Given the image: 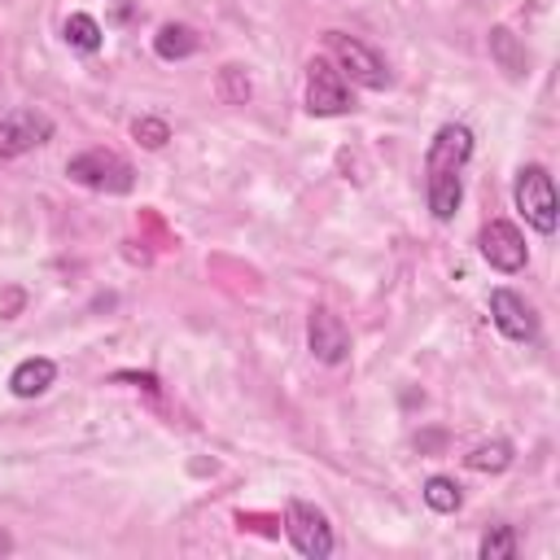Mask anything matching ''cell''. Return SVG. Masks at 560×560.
<instances>
[{
	"instance_id": "1",
	"label": "cell",
	"mask_w": 560,
	"mask_h": 560,
	"mask_svg": "<svg viewBox=\"0 0 560 560\" xmlns=\"http://www.w3.org/2000/svg\"><path fill=\"white\" fill-rule=\"evenodd\" d=\"M66 175L92 192H131L136 188V171L127 158H118L114 149H83L66 162Z\"/></svg>"
},
{
	"instance_id": "2",
	"label": "cell",
	"mask_w": 560,
	"mask_h": 560,
	"mask_svg": "<svg viewBox=\"0 0 560 560\" xmlns=\"http://www.w3.org/2000/svg\"><path fill=\"white\" fill-rule=\"evenodd\" d=\"M512 197H516V210L525 214V223H529L534 232H542V236L556 232L560 210H556V184H551L547 166H538V162L521 166V171H516V188H512Z\"/></svg>"
},
{
	"instance_id": "3",
	"label": "cell",
	"mask_w": 560,
	"mask_h": 560,
	"mask_svg": "<svg viewBox=\"0 0 560 560\" xmlns=\"http://www.w3.org/2000/svg\"><path fill=\"white\" fill-rule=\"evenodd\" d=\"M328 52L337 57V70L350 74V83L372 88V92L389 88V66H385L381 52L368 48L363 39H354V35H346V31H328Z\"/></svg>"
},
{
	"instance_id": "4",
	"label": "cell",
	"mask_w": 560,
	"mask_h": 560,
	"mask_svg": "<svg viewBox=\"0 0 560 560\" xmlns=\"http://www.w3.org/2000/svg\"><path fill=\"white\" fill-rule=\"evenodd\" d=\"M284 534L298 547V556H306V560L332 556V525H328V516L319 508L302 503V499H289V508H284Z\"/></svg>"
},
{
	"instance_id": "5",
	"label": "cell",
	"mask_w": 560,
	"mask_h": 560,
	"mask_svg": "<svg viewBox=\"0 0 560 560\" xmlns=\"http://www.w3.org/2000/svg\"><path fill=\"white\" fill-rule=\"evenodd\" d=\"M306 109H311L315 118H332V114H346V109H350L346 74H341L332 61H324V57H315V61L306 66Z\"/></svg>"
},
{
	"instance_id": "6",
	"label": "cell",
	"mask_w": 560,
	"mask_h": 560,
	"mask_svg": "<svg viewBox=\"0 0 560 560\" xmlns=\"http://www.w3.org/2000/svg\"><path fill=\"white\" fill-rule=\"evenodd\" d=\"M44 140H52V118L39 109H13L0 118V162H13L31 149H39Z\"/></svg>"
},
{
	"instance_id": "7",
	"label": "cell",
	"mask_w": 560,
	"mask_h": 560,
	"mask_svg": "<svg viewBox=\"0 0 560 560\" xmlns=\"http://www.w3.org/2000/svg\"><path fill=\"white\" fill-rule=\"evenodd\" d=\"M477 249H481V258H486L494 271H503V276L521 271V267H525V258H529L521 228H516V223H508V219H490V223L481 228V236H477Z\"/></svg>"
},
{
	"instance_id": "8",
	"label": "cell",
	"mask_w": 560,
	"mask_h": 560,
	"mask_svg": "<svg viewBox=\"0 0 560 560\" xmlns=\"http://www.w3.org/2000/svg\"><path fill=\"white\" fill-rule=\"evenodd\" d=\"M306 346H311V354H315L319 363H328V368L346 363V359H350V332H346L341 315H332L328 306H315L311 319H306Z\"/></svg>"
},
{
	"instance_id": "9",
	"label": "cell",
	"mask_w": 560,
	"mask_h": 560,
	"mask_svg": "<svg viewBox=\"0 0 560 560\" xmlns=\"http://www.w3.org/2000/svg\"><path fill=\"white\" fill-rule=\"evenodd\" d=\"M490 319H494V328H499L508 341H534V337H538V315H534V306H529L521 293H512V289H494V293H490Z\"/></svg>"
},
{
	"instance_id": "10",
	"label": "cell",
	"mask_w": 560,
	"mask_h": 560,
	"mask_svg": "<svg viewBox=\"0 0 560 560\" xmlns=\"http://www.w3.org/2000/svg\"><path fill=\"white\" fill-rule=\"evenodd\" d=\"M472 158V131L464 122H446L433 131L424 149V171H459Z\"/></svg>"
},
{
	"instance_id": "11",
	"label": "cell",
	"mask_w": 560,
	"mask_h": 560,
	"mask_svg": "<svg viewBox=\"0 0 560 560\" xmlns=\"http://www.w3.org/2000/svg\"><path fill=\"white\" fill-rule=\"evenodd\" d=\"M52 381H57V363H52V359H44V354H35V359H22V363L13 368L9 389H13L18 398H39Z\"/></svg>"
},
{
	"instance_id": "12",
	"label": "cell",
	"mask_w": 560,
	"mask_h": 560,
	"mask_svg": "<svg viewBox=\"0 0 560 560\" xmlns=\"http://www.w3.org/2000/svg\"><path fill=\"white\" fill-rule=\"evenodd\" d=\"M459 197H464L459 171H429V210H433V219H442V223L455 219Z\"/></svg>"
},
{
	"instance_id": "13",
	"label": "cell",
	"mask_w": 560,
	"mask_h": 560,
	"mask_svg": "<svg viewBox=\"0 0 560 560\" xmlns=\"http://www.w3.org/2000/svg\"><path fill=\"white\" fill-rule=\"evenodd\" d=\"M490 57L499 61V70L503 74H512V79H521L525 74V66H529V57H525V44L508 31V26H490Z\"/></svg>"
},
{
	"instance_id": "14",
	"label": "cell",
	"mask_w": 560,
	"mask_h": 560,
	"mask_svg": "<svg viewBox=\"0 0 560 560\" xmlns=\"http://www.w3.org/2000/svg\"><path fill=\"white\" fill-rule=\"evenodd\" d=\"M153 52H158L162 61L192 57V52H197V35H192V26H179V22L158 26V35H153Z\"/></svg>"
},
{
	"instance_id": "15",
	"label": "cell",
	"mask_w": 560,
	"mask_h": 560,
	"mask_svg": "<svg viewBox=\"0 0 560 560\" xmlns=\"http://www.w3.org/2000/svg\"><path fill=\"white\" fill-rule=\"evenodd\" d=\"M61 35H66V44L79 48V52H96L101 39H105V31H101V22H96L92 13H70L66 26H61Z\"/></svg>"
},
{
	"instance_id": "16",
	"label": "cell",
	"mask_w": 560,
	"mask_h": 560,
	"mask_svg": "<svg viewBox=\"0 0 560 560\" xmlns=\"http://www.w3.org/2000/svg\"><path fill=\"white\" fill-rule=\"evenodd\" d=\"M464 464H468L472 472H503V468L512 464V442H503V438L481 442V446H472V451L464 455Z\"/></svg>"
},
{
	"instance_id": "17",
	"label": "cell",
	"mask_w": 560,
	"mask_h": 560,
	"mask_svg": "<svg viewBox=\"0 0 560 560\" xmlns=\"http://www.w3.org/2000/svg\"><path fill=\"white\" fill-rule=\"evenodd\" d=\"M214 92H219L223 105H245L249 101V74L241 66H223L214 74Z\"/></svg>"
},
{
	"instance_id": "18",
	"label": "cell",
	"mask_w": 560,
	"mask_h": 560,
	"mask_svg": "<svg viewBox=\"0 0 560 560\" xmlns=\"http://www.w3.org/2000/svg\"><path fill=\"white\" fill-rule=\"evenodd\" d=\"M477 556H481V560H512V556H516V529H512V525L486 529L481 542H477Z\"/></svg>"
},
{
	"instance_id": "19",
	"label": "cell",
	"mask_w": 560,
	"mask_h": 560,
	"mask_svg": "<svg viewBox=\"0 0 560 560\" xmlns=\"http://www.w3.org/2000/svg\"><path fill=\"white\" fill-rule=\"evenodd\" d=\"M424 503H429L433 512H455V508L464 503V494H459V486H455L451 477L433 472V477L424 481Z\"/></svg>"
},
{
	"instance_id": "20",
	"label": "cell",
	"mask_w": 560,
	"mask_h": 560,
	"mask_svg": "<svg viewBox=\"0 0 560 560\" xmlns=\"http://www.w3.org/2000/svg\"><path fill=\"white\" fill-rule=\"evenodd\" d=\"M131 136L144 144V149H162L166 140H171V127L162 122V118H153V114H144V118H136L131 122Z\"/></svg>"
},
{
	"instance_id": "21",
	"label": "cell",
	"mask_w": 560,
	"mask_h": 560,
	"mask_svg": "<svg viewBox=\"0 0 560 560\" xmlns=\"http://www.w3.org/2000/svg\"><path fill=\"white\" fill-rule=\"evenodd\" d=\"M22 306H26V293H22L18 284L0 289V319H13V315H22Z\"/></svg>"
},
{
	"instance_id": "22",
	"label": "cell",
	"mask_w": 560,
	"mask_h": 560,
	"mask_svg": "<svg viewBox=\"0 0 560 560\" xmlns=\"http://www.w3.org/2000/svg\"><path fill=\"white\" fill-rule=\"evenodd\" d=\"M9 551H13V538H9L4 529H0V556H9Z\"/></svg>"
}]
</instances>
